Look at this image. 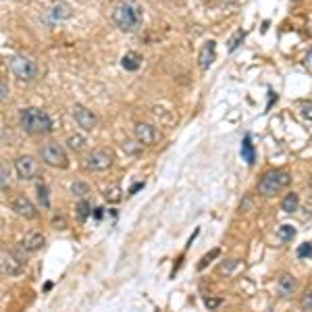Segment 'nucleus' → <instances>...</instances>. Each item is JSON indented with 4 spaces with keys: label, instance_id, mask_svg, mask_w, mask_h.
<instances>
[{
    "label": "nucleus",
    "instance_id": "nucleus-1",
    "mask_svg": "<svg viewBox=\"0 0 312 312\" xmlns=\"http://www.w3.org/2000/svg\"><path fill=\"white\" fill-rule=\"evenodd\" d=\"M110 19H113L115 27H119L125 34H134L142 27L144 21V11L142 4L137 0H119L110 11Z\"/></svg>",
    "mask_w": 312,
    "mask_h": 312
},
{
    "label": "nucleus",
    "instance_id": "nucleus-2",
    "mask_svg": "<svg viewBox=\"0 0 312 312\" xmlns=\"http://www.w3.org/2000/svg\"><path fill=\"white\" fill-rule=\"evenodd\" d=\"M19 123H21L23 132L27 134H50L54 129V121L46 110L42 108H23L19 115Z\"/></svg>",
    "mask_w": 312,
    "mask_h": 312
},
{
    "label": "nucleus",
    "instance_id": "nucleus-3",
    "mask_svg": "<svg viewBox=\"0 0 312 312\" xmlns=\"http://www.w3.org/2000/svg\"><path fill=\"white\" fill-rule=\"evenodd\" d=\"M291 181V175L283 169H273V171H267L263 175V179L258 181V194L263 196H275L277 192H281L287 183Z\"/></svg>",
    "mask_w": 312,
    "mask_h": 312
},
{
    "label": "nucleus",
    "instance_id": "nucleus-4",
    "mask_svg": "<svg viewBox=\"0 0 312 312\" xmlns=\"http://www.w3.org/2000/svg\"><path fill=\"white\" fill-rule=\"evenodd\" d=\"M8 67H11V71L17 79H21V82H32V79L38 75V67L32 58H27L23 54H17V56H11L8 60Z\"/></svg>",
    "mask_w": 312,
    "mask_h": 312
},
{
    "label": "nucleus",
    "instance_id": "nucleus-5",
    "mask_svg": "<svg viewBox=\"0 0 312 312\" xmlns=\"http://www.w3.org/2000/svg\"><path fill=\"white\" fill-rule=\"evenodd\" d=\"M40 158H42L46 165L56 167V169H67V165H69L63 146L56 144V142H46V144H42V148H40Z\"/></svg>",
    "mask_w": 312,
    "mask_h": 312
},
{
    "label": "nucleus",
    "instance_id": "nucleus-6",
    "mask_svg": "<svg viewBox=\"0 0 312 312\" xmlns=\"http://www.w3.org/2000/svg\"><path fill=\"white\" fill-rule=\"evenodd\" d=\"M113 160H115V156H113L110 150L98 148V150H94V152H89L86 156V167L89 171H106V169L113 167Z\"/></svg>",
    "mask_w": 312,
    "mask_h": 312
},
{
    "label": "nucleus",
    "instance_id": "nucleus-7",
    "mask_svg": "<svg viewBox=\"0 0 312 312\" xmlns=\"http://www.w3.org/2000/svg\"><path fill=\"white\" fill-rule=\"evenodd\" d=\"M15 171H17V177H19V179H23V181L34 179V177L40 173L38 160H36L34 156H19V158L15 160Z\"/></svg>",
    "mask_w": 312,
    "mask_h": 312
},
{
    "label": "nucleus",
    "instance_id": "nucleus-8",
    "mask_svg": "<svg viewBox=\"0 0 312 312\" xmlns=\"http://www.w3.org/2000/svg\"><path fill=\"white\" fill-rule=\"evenodd\" d=\"M23 263H25V258L23 254L19 252V250H8V252L4 254V263H2V270L6 275H19L23 270Z\"/></svg>",
    "mask_w": 312,
    "mask_h": 312
},
{
    "label": "nucleus",
    "instance_id": "nucleus-9",
    "mask_svg": "<svg viewBox=\"0 0 312 312\" xmlns=\"http://www.w3.org/2000/svg\"><path fill=\"white\" fill-rule=\"evenodd\" d=\"M11 208L15 210L19 217H23V219H36V217H38V210H36L34 202H32V200H29L27 196H17V198H13Z\"/></svg>",
    "mask_w": 312,
    "mask_h": 312
},
{
    "label": "nucleus",
    "instance_id": "nucleus-10",
    "mask_svg": "<svg viewBox=\"0 0 312 312\" xmlns=\"http://www.w3.org/2000/svg\"><path fill=\"white\" fill-rule=\"evenodd\" d=\"M73 119L77 121V125H79V127H84V129H86V132L94 129L96 123H98L96 115L92 113V110H88L86 106H82V104H77V106L73 108Z\"/></svg>",
    "mask_w": 312,
    "mask_h": 312
},
{
    "label": "nucleus",
    "instance_id": "nucleus-11",
    "mask_svg": "<svg viewBox=\"0 0 312 312\" xmlns=\"http://www.w3.org/2000/svg\"><path fill=\"white\" fill-rule=\"evenodd\" d=\"M73 15L71 11V6H69L67 2H54L52 6L48 8V13H46V21L48 23H56V21H67L69 17Z\"/></svg>",
    "mask_w": 312,
    "mask_h": 312
},
{
    "label": "nucleus",
    "instance_id": "nucleus-12",
    "mask_svg": "<svg viewBox=\"0 0 312 312\" xmlns=\"http://www.w3.org/2000/svg\"><path fill=\"white\" fill-rule=\"evenodd\" d=\"M134 134H135V139L139 144H144V146H150V144H154L156 139H158V134H156V129L150 125V123H137L134 127Z\"/></svg>",
    "mask_w": 312,
    "mask_h": 312
},
{
    "label": "nucleus",
    "instance_id": "nucleus-13",
    "mask_svg": "<svg viewBox=\"0 0 312 312\" xmlns=\"http://www.w3.org/2000/svg\"><path fill=\"white\" fill-rule=\"evenodd\" d=\"M44 244H46V237L40 233V231H29V233L23 237V241H21L23 250H27V252H36V250L44 248Z\"/></svg>",
    "mask_w": 312,
    "mask_h": 312
},
{
    "label": "nucleus",
    "instance_id": "nucleus-14",
    "mask_svg": "<svg viewBox=\"0 0 312 312\" xmlns=\"http://www.w3.org/2000/svg\"><path fill=\"white\" fill-rule=\"evenodd\" d=\"M215 63V42L213 40H208V42L202 46V50H200V56H198V65L202 71H206V69Z\"/></svg>",
    "mask_w": 312,
    "mask_h": 312
},
{
    "label": "nucleus",
    "instance_id": "nucleus-15",
    "mask_svg": "<svg viewBox=\"0 0 312 312\" xmlns=\"http://www.w3.org/2000/svg\"><path fill=\"white\" fill-rule=\"evenodd\" d=\"M296 291V279L291 275H281L279 281H277V294L281 298H287Z\"/></svg>",
    "mask_w": 312,
    "mask_h": 312
},
{
    "label": "nucleus",
    "instance_id": "nucleus-16",
    "mask_svg": "<svg viewBox=\"0 0 312 312\" xmlns=\"http://www.w3.org/2000/svg\"><path fill=\"white\" fill-rule=\"evenodd\" d=\"M241 156L248 165H254L256 163V152H254V144H252V137L246 135L244 142H241Z\"/></svg>",
    "mask_w": 312,
    "mask_h": 312
},
{
    "label": "nucleus",
    "instance_id": "nucleus-17",
    "mask_svg": "<svg viewBox=\"0 0 312 312\" xmlns=\"http://www.w3.org/2000/svg\"><path fill=\"white\" fill-rule=\"evenodd\" d=\"M139 65H142V56L137 52H127L123 56V60H121V67H123L125 71H137Z\"/></svg>",
    "mask_w": 312,
    "mask_h": 312
},
{
    "label": "nucleus",
    "instance_id": "nucleus-18",
    "mask_svg": "<svg viewBox=\"0 0 312 312\" xmlns=\"http://www.w3.org/2000/svg\"><path fill=\"white\" fill-rule=\"evenodd\" d=\"M298 204H300L298 194H287V196L283 198V202H281V210H283V213H287V215H294L296 210H298Z\"/></svg>",
    "mask_w": 312,
    "mask_h": 312
},
{
    "label": "nucleus",
    "instance_id": "nucleus-19",
    "mask_svg": "<svg viewBox=\"0 0 312 312\" xmlns=\"http://www.w3.org/2000/svg\"><path fill=\"white\" fill-rule=\"evenodd\" d=\"M86 137L84 135H79V134H73V135H69L67 137V146L73 150V152H84L86 150Z\"/></svg>",
    "mask_w": 312,
    "mask_h": 312
},
{
    "label": "nucleus",
    "instance_id": "nucleus-20",
    "mask_svg": "<svg viewBox=\"0 0 312 312\" xmlns=\"http://www.w3.org/2000/svg\"><path fill=\"white\" fill-rule=\"evenodd\" d=\"M75 210H77L75 215H77V219L82 221V223H84V221H86L89 215H94V213H92V206H89V202H88V200H79V202H77V208H75Z\"/></svg>",
    "mask_w": 312,
    "mask_h": 312
},
{
    "label": "nucleus",
    "instance_id": "nucleus-21",
    "mask_svg": "<svg viewBox=\"0 0 312 312\" xmlns=\"http://www.w3.org/2000/svg\"><path fill=\"white\" fill-rule=\"evenodd\" d=\"M277 235H279L281 241H291L296 237V229H294V225H281L279 231H277Z\"/></svg>",
    "mask_w": 312,
    "mask_h": 312
},
{
    "label": "nucleus",
    "instance_id": "nucleus-22",
    "mask_svg": "<svg viewBox=\"0 0 312 312\" xmlns=\"http://www.w3.org/2000/svg\"><path fill=\"white\" fill-rule=\"evenodd\" d=\"M71 194L77 196V198H84L86 194H89V185L86 183V181H75V183L71 185Z\"/></svg>",
    "mask_w": 312,
    "mask_h": 312
},
{
    "label": "nucleus",
    "instance_id": "nucleus-23",
    "mask_svg": "<svg viewBox=\"0 0 312 312\" xmlns=\"http://www.w3.org/2000/svg\"><path fill=\"white\" fill-rule=\"evenodd\" d=\"M123 192H121V187H108L106 192H104V198H106V202H110V204H117V202H121V196Z\"/></svg>",
    "mask_w": 312,
    "mask_h": 312
},
{
    "label": "nucleus",
    "instance_id": "nucleus-24",
    "mask_svg": "<svg viewBox=\"0 0 312 312\" xmlns=\"http://www.w3.org/2000/svg\"><path fill=\"white\" fill-rule=\"evenodd\" d=\"M239 267V260L237 258H225L223 263H221V270H223L225 275L229 273H235V268Z\"/></svg>",
    "mask_w": 312,
    "mask_h": 312
},
{
    "label": "nucleus",
    "instance_id": "nucleus-25",
    "mask_svg": "<svg viewBox=\"0 0 312 312\" xmlns=\"http://www.w3.org/2000/svg\"><path fill=\"white\" fill-rule=\"evenodd\" d=\"M38 198H40V202H42L44 208L50 206V200H48V187L44 183H38Z\"/></svg>",
    "mask_w": 312,
    "mask_h": 312
},
{
    "label": "nucleus",
    "instance_id": "nucleus-26",
    "mask_svg": "<svg viewBox=\"0 0 312 312\" xmlns=\"http://www.w3.org/2000/svg\"><path fill=\"white\" fill-rule=\"evenodd\" d=\"M300 113L304 119L312 121V100H302L300 102Z\"/></svg>",
    "mask_w": 312,
    "mask_h": 312
},
{
    "label": "nucleus",
    "instance_id": "nucleus-27",
    "mask_svg": "<svg viewBox=\"0 0 312 312\" xmlns=\"http://www.w3.org/2000/svg\"><path fill=\"white\" fill-rule=\"evenodd\" d=\"M123 150H125L127 154H132V156L142 154V148L135 146V142H129V139H127V142H123Z\"/></svg>",
    "mask_w": 312,
    "mask_h": 312
},
{
    "label": "nucleus",
    "instance_id": "nucleus-28",
    "mask_svg": "<svg viewBox=\"0 0 312 312\" xmlns=\"http://www.w3.org/2000/svg\"><path fill=\"white\" fill-rule=\"evenodd\" d=\"M312 256V244H302L300 248H298V258H310Z\"/></svg>",
    "mask_w": 312,
    "mask_h": 312
},
{
    "label": "nucleus",
    "instance_id": "nucleus-29",
    "mask_svg": "<svg viewBox=\"0 0 312 312\" xmlns=\"http://www.w3.org/2000/svg\"><path fill=\"white\" fill-rule=\"evenodd\" d=\"M246 38V32H237V36H233L231 38V42H229V52H233V50L241 44V40Z\"/></svg>",
    "mask_w": 312,
    "mask_h": 312
},
{
    "label": "nucleus",
    "instance_id": "nucleus-30",
    "mask_svg": "<svg viewBox=\"0 0 312 312\" xmlns=\"http://www.w3.org/2000/svg\"><path fill=\"white\" fill-rule=\"evenodd\" d=\"M215 256H219V250H213V252H210V254H206V256L202 258V263L198 265V268H200V270H202V268H206V267L210 265V260H213Z\"/></svg>",
    "mask_w": 312,
    "mask_h": 312
},
{
    "label": "nucleus",
    "instance_id": "nucleus-31",
    "mask_svg": "<svg viewBox=\"0 0 312 312\" xmlns=\"http://www.w3.org/2000/svg\"><path fill=\"white\" fill-rule=\"evenodd\" d=\"M302 308L304 310H312V289H308L304 298H302Z\"/></svg>",
    "mask_w": 312,
    "mask_h": 312
},
{
    "label": "nucleus",
    "instance_id": "nucleus-32",
    "mask_svg": "<svg viewBox=\"0 0 312 312\" xmlns=\"http://www.w3.org/2000/svg\"><path fill=\"white\" fill-rule=\"evenodd\" d=\"M204 304H206V308H219L221 304H223V300L221 298H206Z\"/></svg>",
    "mask_w": 312,
    "mask_h": 312
},
{
    "label": "nucleus",
    "instance_id": "nucleus-33",
    "mask_svg": "<svg viewBox=\"0 0 312 312\" xmlns=\"http://www.w3.org/2000/svg\"><path fill=\"white\" fill-rule=\"evenodd\" d=\"M0 98H2V100H6V98H8V86H6V84L0 86Z\"/></svg>",
    "mask_w": 312,
    "mask_h": 312
},
{
    "label": "nucleus",
    "instance_id": "nucleus-34",
    "mask_svg": "<svg viewBox=\"0 0 312 312\" xmlns=\"http://www.w3.org/2000/svg\"><path fill=\"white\" fill-rule=\"evenodd\" d=\"M94 217L100 221V219H102L104 217V208H94Z\"/></svg>",
    "mask_w": 312,
    "mask_h": 312
},
{
    "label": "nucleus",
    "instance_id": "nucleus-35",
    "mask_svg": "<svg viewBox=\"0 0 312 312\" xmlns=\"http://www.w3.org/2000/svg\"><path fill=\"white\" fill-rule=\"evenodd\" d=\"M0 183H2V187H6V169H2V181Z\"/></svg>",
    "mask_w": 312,
    "mask_h": 312
},
{
    "label": "nucleus",
    "instance_id": "nucleus-36",
    "mask_svg": "<svg viewBox=\"0 0 312 312\" xmlns=\"http://www.w3.org/2000/svg\"><path fill=\"white\" fill-rule=\"evenodd\" d=\"M142 187H144V183H137V185H134V187H132V194H135L137 189H142Z\"/></svg>",
    "mask_w": 312,
    "mask_h": 312
},
{
    "label": "nucleus",
    "instance_id": "nucleus-37",
    "mask_svg": "<svg viewBox=\"0 0 312 312\" xmlns=\"http://www.w3.org/2000/svg\"><path fill=\"white\" fill-rule=\"evenodd\" d=\"M306 65H308V67H312V52L308 54V60H306Z\"/></svg>",
    "mask_w": 312,
    "mask_h": 312
},
{
    "label": "nucleus",
    "instance_id": "nucleus-38",
    "mask_svg": "<svg viewBox=\"0 0 312 312\" xmlns=\"http://www.w3.org/2000/svg\"><path fill=\"white\" fill-rule=\"evenodd\" d=\"M294 2H298V0H294Z\"/></svg>",
    "mask_w": 312,
    "mask_h": 312
}]
</instances>
